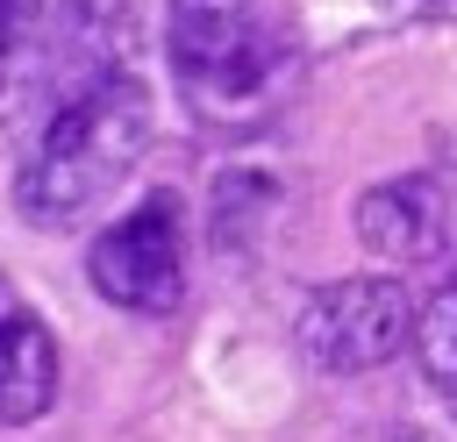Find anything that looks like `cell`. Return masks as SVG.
Here are the masks:
<instances>
[{
  "instance_id": "cell-2",
  "label": "cell",
  "mask_w": 457,
  "mask_h": 442,
  "mask_svg": "<svg viewBox=\"0 0 457 442\" xmlns=\"http://www.w3.org/2000/svg\"><path fill=\"white\" fill-rule=\"evenodd\" d=\"M164 50L207 121H250L286 86V36L264 0H171Z\"/></svg>"
},
{
  "instance_id": "cell-1",
  "label": "cell",
  "mask_w": 457,
  "mask_h": 442,
  "mask_svg": "<svg viewBox=\"0 0 457 442\" xmlns=\"http://www.w3.org/2000/svg\"><path fill=\"white\" fill-rule=\"evenodd\" d=\"M150 150V93L136 71H93L79 93L57 100L43 135L14 171V207L36 228L79 221L100 192H114L136 157Z\"/></svg>"
},
{
  "instance_id": "cell-8",
  "label": "cell",
  "mask_w": 457,
  "mask_h": 442,
  "mask_svg": "<svg viewBox=\"0 0 457 442\" xmlns=\"http://www.w3.org/2000/svg\"><path fill=\"white\" fill-rule=\"evenodd\" d=\"M407 335H414V349H421V371H428L436 399L457 406V278H443V285L428 292V307L414 314Z\"/></svg>"
},
{
  "instance_id": "cell-3",
  "label": "cell",
  "mask_w": 457,
  "mask_h": 442,
  "mask_svg": "<svg viewBox=\"0 0 457 442\" xmlns=\"http://www.w3.org/2000/svg\"><path fill=\"white\" fill-rule=\"evenodd\" d=\"M407 328H414V299L400 278H336L307 292L293 342L314 371L350 378V371H378L407 342Z\"/></svg>"
},
{
  "instance_id": "cell-5",
  "label": "cell",
  "mask_w": 457,
  "mask_h": 442,
  "mask_svg": "<svg viewBox=\"0 0 457 442\" xmlns=\"http://www.w3.org/2000/svg\"><path fill=\"white\" fill-rule=\"evenodd\" d=\"M50 399H57V335L0 278V428L36 421Z\"/></svg>"
},
{
  "instance_id": "cell-4",
  "label": "cell",
  "mask_w": 457,
  "mask_h": 442,
  "mask_svg": "<svg viewBox=\"0 0 457 442\" xmlns=\"http://www.w3.org/2000/svg\"><path fill=\"white\" fill-rule=\"evenodd\" d=\"M86 278L100 299L129 314H171L186 292V214L171 192H143L86 257Z\"/></svg>"
},
{
  "instance_id": "cell-7",
  "label": "cell",
  "mask_w": 457,
  "mask_h": 442,
  "mask_svg": "<svg viewBox=\"0 0 457 442\" xmlns=\"http://www.w3.org/2000/svg\"><path fill=\"white\" fill-rule=\"evenodd\" d=\"M43 43H50L43 0H0V121L29 100V86L43 71Z\"/></svg>"
},
{
  "instance_id": "cell-10",
  "label": "cell",
  "mask_w": 457,
  "mask_h": 442,
  "mask_svg": "<svg viewBox=\"0 0 457 442\" xmlns=\"http://www.w3.org/2000/svg\"><path fill=\"white\" fill-rule=\"evenodd\" d=\"M407 442H421V435H407Z\"/></svg>"
},
{
  "instance_id": "cell-6",
  "label": "cell",
  "mask_w": 457,
  "mask_h": 442,
  "mask_svg": "<svg viewBox=\"0 0 457 442\" xmlns=\"http://www.w3.org/2000/svg\"><path fill=\"white\" fill-rule=\"evenodd\" d=\"M443 228H450V200H443V185L436 178H386V185H371L364 200H357V235L378 250V257H393V264H421V257H436L443 250Z\"/></svg>"
},
{
  "instance_id": "cell-9",
  "label": "cell",
  "mask_w": 457,
  "mask_h": 442,
  "mask_svg": "<svg viewBox=\"0 0 457 442\" xmlns=\"http://www.w3.org/2000/svg\"><path fill=\"white\" fill-rule=\"evenodd\" d=\"M393 14H457V0H378Z\"/></svg>"
}]
</instances>
